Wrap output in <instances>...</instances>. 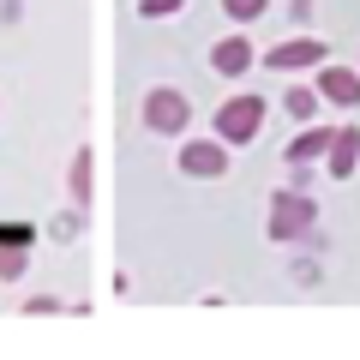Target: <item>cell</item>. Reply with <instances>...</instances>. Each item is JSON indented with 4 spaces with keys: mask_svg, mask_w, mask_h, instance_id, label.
Instances as JSON below:
<instances>
[{
    "mask_svg": "<svg viewBox=\"0 0 360 360\" xmlns=\"http://www.w3.org/2000/svg\"><path fill=\"white\" fill-rule=\"evenodd\" d=\"M258 127H264V96H229V103L217 108V139L222 144H252Z\"/></svg>",
    "mask_w": 360,
    "mask_h": 360,
    "instance_id": "6da1fadb",
    "label": "cell"
},
{
    "mask_svg": "<svg viewBox=\"0 0 360 360\" xmlns=\"http://www.w3.org/2000/svg\"><path fill=\"white\" fill-rule=\"evenodd\" d=\"M319 222V205L307 193H276L270 198V240H300Z\"/></svg>",
    "mask_w": 360,
    "mask_h": 360,
    "instance_id": "7a4b0ae2",
    "label": "cell"
},
{
    "mask_svg": "<svg viewBox=\"0 0 360 360\" xmlns=\"http://www.w3.org/2000/svg\"><path fill=\"white\" fill-rule=\"evenodd\" d=\"M186 120H193V103H186L180 90H150V96H144V127L150 132H180Z\"/></svg>",
    "mask_w": 360,
    "mask_h": 360,
    "instance_id": "3957f363",
    "label": "cell"
},
{
    "mask_svg": "<svg viewBox=\"0 0 360 360\" xmlns=\"http://www.w3.org/2000/svg\"><path fill=\"white\" fill-rule=\"evenodd\" d=\"M180 174H193V180L229 174V144H222V139H193L186 150H180Z\"/></svg>",
    "mask_w": 360,
    "mask_h": 360,
    "instance_id": "277c9868",
    "label": "cell"
},
{
    "mask_svg": "<svg viewBox=\"0 0 360 360\" xmlns=\"http://www.w3.org/2000/svg\"><path fill=\"white\" fill-rule=\"evenodd\" d=\"M270 72H307V66H324V42L319 37H288L264 54Z\"/></svg>",
    "mask_w": 360,
    "mask_h": 360,
    "instance_id": "5b68a950",
    "label": "cell"
},
{
    "mask_svg": "<svg viewBox=\"0 0 360 360\" xmlns=\"http://www.w3.org/2000/svg\"><path fill=\"white\" fill-rule=\"evenodd\" d=\"M319 96L336 108H360V72L354 66H319Z\"/></svg>",
    "mask_w": 360,
    "mask_h": 360,
    "instance_id": "8992f818",
    "label": "cell"
},
{
    "mask_svg": "<svg viewBox=\"0 0 360 360\" xmlns=\"http://www.w3.org/2000/svg\"><path fill=\"white\" fill-rule=\"evenodd\" d=\"M324 168H330L336 180H348L360 168V127H336L330 132V150H324Z\"/></svg>",
    "mask_w": 360,
    "mask_h": 360,
    "instance_id": "52a82bcc",
    "label": "cell"
},
{
    "mask_svg": "<svg viewBox=\"0 0 360 360\" xmlns=\"http://www.w3.org/2000/svg\"><path fill=\"white\" fill-rule=\"evenodd\" d=\"M210 66H217L222 78H240L246 66H252V42L246 37H222L217 49H210Z\"/></svg>",
    "mask_w": 360,
    "mask_h": 360,
    "instance_id": "ba28073f",
    "label": "cell"
},
{
    "mask_svg": "<svg viewBox=\"0 0 360 360\" xmlns=\"http://www.w3.org/2000/svg\"><path fill=\"white\" fill-rule=\"evenodd\" d=\"M330 132H336V127H307V132H295V144H288V162H295V168L324 162V150H330Z\"/></svg>",
    "mask_w": 360,
    "mask_h": 360,
    "instance_id": "9c48e42d",
    "label": "cell"
},
{
    "mask_svg": "<svg viewBox=\"0 0 360 360\" xmlns=\"http://www.w3.org/2000/svg\"><path fill=\"white\" fill-rule=\"evenodd\" d=\"M283 108H288L295 120H312V115H319V90H312V84H295V90L283 96Z\"/></svg>",
    "mask_w": 360,
    "mask_h": 360,
    "instance_id": "30bf717a",
    "label": "cell"
},
{
    "mask_svg": "<svg viewBox=\"0 0 360 360\" xmlns=\"http://www.w3.org/2000/svg\"><path fill=\"white\" fill-rule=\"evenodd\" d=\"M66 186H72L78 205L90 198V150H78V156H72V174H66Z\"/></svg>",
    "mask_w": 360,
    "mask_h": 360,
    "instance_id": "8fae6325",
    "label": "cell"
},
{
    "mask_svg": "<svg viewBox=\"0 0 360 360\" xmlns=\"http://www.w3.org/2000/svg\"><path fill=\"white\" fill-rule=\"evenodd\" d=\"M270 0H222V13L234 18V25H252V18H264Z\"/></svg>",
    "mask_w": 360,
    "mask_h": 360,
    "instance_id": "7c38bea8",
    "label": "cell"
},
{
    "mask_svg": "<svg viewBox=\"0 0 360 360\" xmlns=\"http://www.w3.org/2000/svg\"><path fill=\"white\" fill-rule=\"evenodd\" d=\"M25 276V246H0V283H18Z\"/></svg>",
    "mask_w": 360,
    "mask_h": 360,
    "instance_id": "4fadbf2b",
    "label": "cell"
},
{
    "mask_svg": "<svg viewBox=\"0 0 360 360\" xmlns=\"http://www.w3.org/2000/svg\"><path fill=\"white\" fill-rule=\"evenodd\" d=\"M186 0H139V18H168V13H180Z\"/></svg>",
    "mask_w": 360,
    "mask_h": 360,
    "instance_id": "5bb4252c",
    "label": "cell"
}]
</instances>
